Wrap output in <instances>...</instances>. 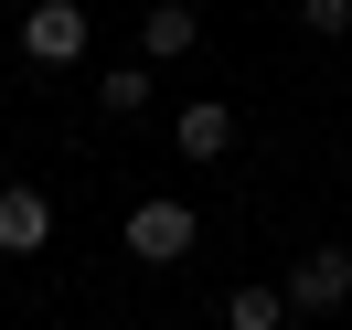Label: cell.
I'll return each instance as SVG.
<instances>
[{
	"mask_svg": "<svg viewBox=\"0 0 352 330\" xmlns=\"http://www.w3.org/2000/svg\"><path fill=\"white\" fill-rule=\"evenodd\" d=\"M192 245H203V213H192V202L160 192V202H139V213H129V256H139V266H182Z\"/></svg>",
	"mask_w": 352,
	"mask_h": 330,
	"instance_id": "obj_1",
	"label": "cell"
},
{
	"mask_svg": "<svg viewBox=\"0 0 352 330\" xmlns=\"http://www.w3.org/2000/svg\"><path fill=\"white\" fill-rule=\"evenodd\" d=\"M22 54L32 64H75L86 54V0H32L22 11Z\"/></svg>",
	"mask_w": 352,
	"mask_h": 330,
	"instance_id": "obj_2",
	"label": "cell"
},
{
	"mask_svg": "<svg viewBox=\"0 0 352 330\" xmlns=\"http://www.w3.org/2000/svg\"><path fill=\"white\" fill-rule=\"evenodd\" d=\"M342 298H352V256H342V245H309V256L288 266V309L320 320V309H342Z\"/></svg>",
	"mask_w": 352,
	"mask_h": 330,
	"instance_id": "obj_3",
	"label": "cell"
},
{
	"mask_svg": "<svg viewBox=\"0 0 352 330\" xmlns=\"http://www.w3.org/2000/svg\"><path fill=\"white\" fill-rule=\"evenodd\" d=\"M43 245H54V202L32 181H11L0 192V256H43Z\"/></svg>",
	"mask_w": 352,
	"mask_h": 330,
	"instance_id": "obj_4",
	"label": "cell"
},
{
	"mask_svg": "<svg viewBox=\"0 0 352 330\" xmlns=\"http://www.w3.org/2000/svg\"><path fill=\"white\" fill-rule=\"evenodd\" d=\"M171 139H182V160H224L235 150V107H224V96H192V107L171 117Z\"/></svg>",
	"mask_w": 352,
	"mask_h": 330,
	"instance_id": "obj_5",
	"label": "cell"
},
{
	"mask_svg": "<svg viewBox=\"0 0 352 330\" xmlns=\"http://www.w3.org/2000/svg\"><path fill=\"white\" fill-rule=\"evenodd\" d=\"M139 43H150V54H192V43H203V11H192V0H150Z\"/></svg>",
	"mask_w": 352,
	"mask_h": 330,
	"instance_id": "obj_6",
	"label": "cell"
},
{
	"mask_svg": "<svg viewBox=\"0 0 352 330\" xmlns=\"http://www.w3.org/2000/svg\"><path fill=\"white\" fill-rule=\"evenodd\" d=\"M278 320H299L288 287H235V298H224V330H278Z\"/></svg>",
	"mask_w": 352,
	"mask_h": 330,
	"instance_id": "obj_7",
	"label": "cell"
},
{
	"mask_svg": "<svg viewBox=\"0 0 352 330\" xmlns=\"http://www.w3.org/2000/svg\"><path fill=\"white\" fill-rule=\"evenodd\" d=\"M96 107H107V117H139V107H150V64H118L107 86H96Z\"/></svg>",
	"mask_w": 352,
	"mask_h": 330,
	"instance_id": "obj_8",
	"label": "cell"
},
{
	"mask_svg": "<svg viewBox=\"0 0 352 330\" xmlns=\"http://www.w3.org/2000/svg\"><path fill=\"white\" fill-rule=\"evenodd\" d=\"M299 22L309 32H352V0H299Z\"/></svg>",
	"mask_w": 352,
	"mask_h": 330,
	"instance_id": "obj_9",
	"label": "cell"
}]
</instances>
